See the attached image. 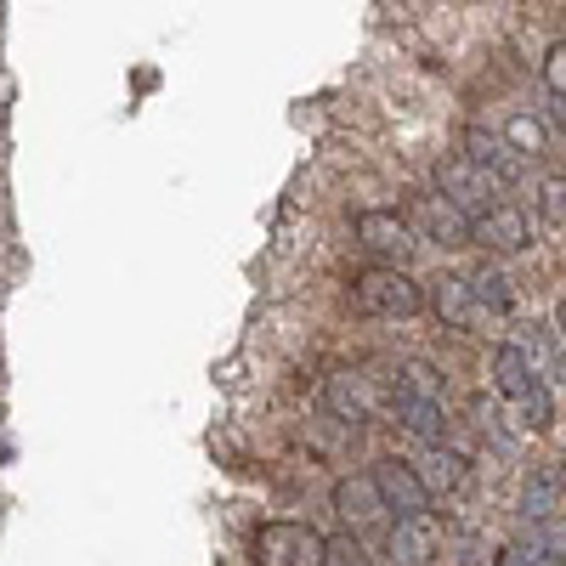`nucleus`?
I'll list each match as a JSON object with an SVG mask.
<instances>
[{
  "label": "nucleus",
  "instance_id": "nucleus-1",
  "mask_svg": "<svg viewBox=\"0 0 566 566\" xmlns=\"http://www.w3.org/2000/svg\"><path fill=\"white\" fill-rule=\"evenodd\" d=\"M346 306L357 317H413L424 312V295H419V277L408 266H363L352 283H346Z\"/></svg>",
  "mask_w": 566,
  "mask_h": 566
},
{
  "label": "nucleus",
  "instance_id": "nucleus-2",
  "mask_svg": "<svg viewBox=\"0 0 566 566\" xmlns=\"http://www.w3.org/2000/svg\"><path fill=\"white\" fill-rule=\"evenodd\" d=\"M391 408V391L374 380L368 368H328L323 374V413L335 419V424H374Z\"/></svg>",
  "mask_w": 566,
  "mask_h": 566
},
{
  "label": "nucleus",
  "instance_id": "nucleus-3",
  "mask_svg": "<svg viewBox=\"0 0 566 566\" xmlns=\"http://www.w3.org/2000/svg\"><path fill=\"white\" fill-rule=\"evenodd\" d=\"M328 538L312 522H261L250 538V560L255 566H323Z\"/></svg>",
  "mask_w": 566,
  "mask_h": 566
},
{
  "label": "nucleus",
  "instance_id": "nucleus-4",
  "mask_svg": "<svg viewBox=\"0 0 566 566\" xmlns=\"http://www.w3.org/2000/svg\"><path fill=\"white\" fill-rule=\"evenodd\" d=\"M352 232H357V244L374 255V266H402V261L413 255V244H419V239H413V227H408V216L391 210V205L357 210Z\"/></svg>",
  "mask_w": 566,
  "mask_h": 566
},
{
  "label": "nucleus",
  "instance_id": "nucleus-5",
  "mask_svg": "<svg viewBox=\"0 0 566 566\" xmlns=\"http://www.w3.org/2000/svg\"><path fill=\"white\" fill-rule=\"evenodd\" d=\"M437 193H442L448 205H459L470 221H476L482 210H493V205H499V181H493L476 159L448 154V159H437Z\"/></svg>",
  "mask_w": 566,
  "mask_h": 566
},
{
  "label": "nucleus",
  "instance_id": "nucleus-6",
  "mask_svg": "<svg viewBox=\"0 0 566 566\" xmlns=\"http://www.w3.org/2000/svg\"><path fill=\"white\" fill-rule=\"evenodd\" d=\"M437 555H442V522L431 510L424 515H391L386 566H437Z\"/></svg>",
  "mask_w": 566,
  "mask_h": 566
},
{
  "label": "nucleus",
  "instance_id": "nucleus-7",
  "mask_svg": "<svg viewBox=\"0 0 566 566\" xmlns=\"http://www.w3.org/2000/svg\"><path fill=\"white\" fill-rule=\"evenodd\" d=\"M328 504H335L340 527H346L352 538H357V533H374L380 522H391V510H386V499H380V488H374L368 470H357V476H340L335 488H328Z\"/></svg>",
  "mask_w": 566,
  "mask_h": 566
},
{
  "label": "nucleus",
  "instance_id": "nucleus-8",
  "mask_svg": "<svg viewBox=\"0 0 566 566\" xmlns=\"http://www.w3.org/2000/svg\"><path fill=\"white\" fill-rule=\"evenodd\" d=\"M402 216H408V227H413V239H424V244H442V250L470 244V216H464L459 205H448L442 193H419Z\"/></svg>",
  "mask_w": 566,
  "mask_h": 566
},
{
  "label": "nucleus",
  "instance_id": "nucleus-9",
  "mask_svg": "<svg viewBox=\"0 0 566 566\" xmlns=\"http://www.w3.org/2000/svg\"><path fill=\"white\" fill-rule=\"evenodd\" d=\"M470 244H482L488 255H522L533 244V227H527V210L522 205H493L470 221Z\"/></svg>",
  "mask_w": 566,
  "mask_h": 566
},
{
  "label": "nucleus",
  "instance_id": "nucleus-10",
  "mask_svg": "<svg viewBox=\"0 0 566 566\" xmlns=\"http://www.w3.org/2000/svg\"><path fill=\"white\" fill-rule=\"evenodd\" d=\"M368 476H374V488H380L391 515H424V510H431V493H424L419 470L408 459H374Z\"/></svg>",
  "mask_w": 566,
  "mask_h": 566
},
{
  "label": "nucleus",
  "instance_id": "nucleus-11",
  "mask_svg": "<svg viewBox=\"0 0 566 566\" xmlns=\"http://www.w3.org/2000/svg\"><path fill=\"white\" fill-rule=\"evenodd\" d=\"M419 295H424V312H431L437 323H448V328H470V323H476V301H470L464 272H431L419 283Z\"/></svg>",
  "mask_w": 566,
  "mask_h": 566
},
{
  "label": "nucleus",
  "instance_id": "nucleus-12",
  "mask_svg": "<svg viewBox=\"0 0 566 566\" xmlns=\"http://www.w3.org/2000/svg\"><path fill=\"white\" fill-rule=\"evenodd\" d=\"M488 380H493V391L515 408V402H522L533 386H538V368H533V352L527 346H493L488 352Z\"/></svg>",
  "mask_w": 566,
  "mask_h": 566
},
{
  "label": "nucleus",
  "instance_id": "nucleus-13",
  "mask_svg": "<svg viewBox=\"0 0 566 566\" xmlns=\"http://www.w3.org/2000/svg\"><path fill=\"white\" fill-rule=\"evenodd\" d=\"M464 159H476L499 187H504V181H522V170H527V159L515 154L499 130H482V125H470V130H464Z\"/></svg>",
  "mask_w": 566,
  "mask_h": 566
},
{
  "label": "nucleus",
  "instance_id": "nucleus-14",
  "mask_svg": "<svg viewBox=\"0 0 566 566\" xmlns=\"http://www.w3.org/2000/svg\"><path fill=\"white\" fill-rule=\"evenodd\" d=\"M566 499V470L560 464H533L527 482H522V515L527 522H549Z\"/></svg>",
  "mask_w": 566,
  "mask_h": 566
},
{
  "label": "nucleus",
  "instance_id": "nucleus-15",
  "mask_svg": "<svg viewBox=\"0 0 566 566\" xmlns=\"http://www.w3.org/2000/svg\"><path fill=\"white\" fill-rule=\"evenodd\" d=\"M413 470H419V482H424V493H431V499H437V493H459V488H464V476H470L464 453H453L448 442H431Z\"/></svg>",
  "mask_w": 566,
  "mask_h": 566
},
{
  "label": "nucleus",
  "instance_id": "nucleus-16",
  "mask_svg": "<svg viewBox=\"0 0 566 566\" xmlns=\"http://www.w3.org/2000/svg\"><path fill=\"white\" fill-rule=\"evenodd\" d=\"M391 419L402 424L408 437H419L424 448L448 442V408L442 402H419V397H391Z\"/></svg>",
  "mask_w": 566,
  "mask_h": 566
},
{
  "label": "nucleus",
  "instance_id": "nucleus-17",
  "mask_svg": "<svg viewBox=\"0 0 566 566\" xmlns=\"http://www.w3.org/2000/svg\"><path fill=\"white\" fill-rule=\"evenodd\" d=\"M470 283V301H476V312H493V317H510L515 312V290H510V277L499 266H476V272H464Z\"/></svg>",
  "mask_w": 566,
  "mask_h": 566
},
{
  "label": "nucleus",
  "instance_id": "nucleus-18",
  "mask_svg": "<svg viewBox=\"0 0 566 566\" xmlns=\"http://www.w3.org/2000/svg\"><path fill=\"white\" fill-rule=\"evenodd\" d=\"M442 374L424 363V357H408L397 363V380H391V397H419V402H442Z\"/></svg>",
  "mask_w": 566,
  "mask_h": 566
},
{
  "label": "nucleus",
  "instance_id": "nucleus-19",
  "mask_svg": "<svg viewBox=\"0 0 566 566\" xmlns=\"http://www.w3.org/2000/svg\"><path fill=\"white\" fill-rule=\"evenodd\" d=\"M504 142L522 159H538V154H549V130H544V119H533V114H515L510 125H504Z\"/></svg>",
  "mask_w": 566,
  "mask_h": 566
},
{
  "label": "nucleus",
  "instance_id": "nucleus-20",
  "mask_svg": "<svg viewBox=\"0 0 566 566\" xmlns=\"http://www.w3.org/2000/svg\"><path fill=\"white\" fill-rule=\"evenodd\" d=\"M515 419H522V431H549V424H555V397H549L544 380H538L522 402H515Z\"/></svg>",
  "mask_w": 566,
  "mask_h": 566
},
{
  "label": "nucleus",
  "instance_id": "nucleus-21",
  "mask_svg": "<svg viewBox=\"0 0 566 566\" xmlns=\"http://www.w3.org/2000/svg\"><path fill=\"white\" fill-rule=\"evenodd\" d=\"M533 549L555 566H566V522L560 515H549V522H533Z\"/></svg>",
  "mask_w": 566,
  "mask_h": 566
},
{
  "label": "nucleus",
  "instance_id": "nucleus-22",
  "mask_svg": "<svg viewBox=\"0 0 566 566\" xmlns=\"http://www.w3.org/2000/svg\"><path fill=\"white\" fill-rule=\"evenodd\" d=\"M538 216H544L549 227H566V176H544V187H538Z\"/></svg>",
  "mask_w": 566,
  "mask_h": 566
},
{
  "label": "nucleus",
  "instance_id": "nucleus-23",
  "mask_svg": "<svg viewBox=\"0 0 566 566\" xmlns=\"http://www.w3.org/2000/svg\"><path fill=\"white\" fill-rule=\"evenodd\" d=\"M538 74H544V91H549V97L566 103V40H555L549 52H544V69H538Z\"/></svg>",
  "mask_w": 566,
  "mask_h": 566
},
{
  "label": "nucleus",
  "instance_id": "nucleus-24",
  "mask_svg": "<svg viewBox=\"0 0 566 566\" xmlns=\"http://www.w3.org/2000/svg\"><path fill=\"white\" fill-rule=\"evenodd\" d=\"M323 566H368V555H363V544L346 533V538H328V555H323Z\"/></svg>",
  "mask_w": 566,
  "mask_h": 566
},
{
  "label": "nucleus",
  "instance_id": "nucleus-25",
  "mask_svg": "<svg viewBox=\"0 0 566 566\" xmlns=\"http://www.w3.org/2000/svg\"><path fill=\"white\" fill-rule=\"evenodd\" d=\"M493 566H538V549L533 544H504Z\"/></svg>",
  "mask_w": 566,
  "mask_h": 566
},
{
  "label": "nucleus",
  "instance_id": "nucleus-26",
  "mask_svg": "<svg viewBox=\"0 0 566 566\" xmlns=\"http://www.w3.org/2000/svg\"><path fill=\"white\" fill-rule=\"evenodd\" d=\"M555 340H560V346H566V301H560V306H555Z\"/></svg>",
  "mask_w": 566,
  "mask_h": 566
}]
</instances>
